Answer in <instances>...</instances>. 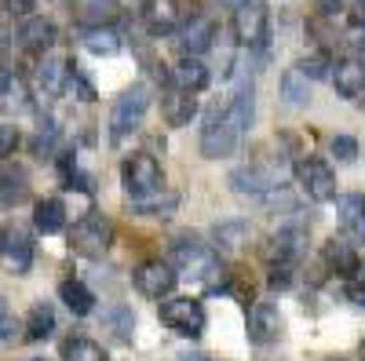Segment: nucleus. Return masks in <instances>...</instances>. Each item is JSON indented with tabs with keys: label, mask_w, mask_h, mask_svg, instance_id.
Returning <instances> with one entry per match:
<instances>
[{
	"label": "nucleus",
	"mask_w": 365,
	"mask_h": 361,
	"mask_svg": "<svg viewBox=\"0 0 365 361\" xmlns=\"http://www.w3.org/2000/svg\"><path fill=\"white\" fill-rule=\"evenodd\" d=\"M19 44H22L26 51H51V44H55V22H48V19H41V15L26 19V22L19 26Z\"/></svg>",
	"instance_id": "19"
},
{
	"label": "nucleus",
	"mask_w": 365,
	"mask_h": 361,
	"mask_svg": "<svg viewBox=\"0 0 365 361\" xmlns=\"http://www.w3.org/2000/svg\"><path fill=\"white\" fill-rule=\"evenodd\" d=\"M70 58L66 55H44V63L37 70V84H41V92L44 95H63L66 92V84H70Z\"/></svg>",
	"instance_id": "16"
},
{
	"label": "nucleus",
	"mask_w": 365,
	"mask_h": 361,
	"mask_svg": "<svg viewBox=\"0 0 365 361\" xmlns=\"http://www.w3.org/2000/svg\"><path fill=\"white\" fill-rule=\"evenodd\" d=\"M336 212H340V223L347 234L365 237V197L361 194H344L336 201Z\"/></svg>",
	"instance_id": "22"
},
{
	"label": "nucleus",
	"mask_w": 365,
	"mask_h": 361,
	"mask_svg": "<svg viewBox=\"0 0 365 361\" xmlns=\"http://www.w3.org/2000/svg\"><path fill=\"white\" fill-rule=\"evenodd\" d=\"M120 183H125V190H128L132 201H143V197L161 194L165 172H161L158 157H150V154H132L125 164H120Z\"/></svg>",
	"instance_id": "5"
},
{
	"label": "nucleus",
	"mask_w": 365,
	"mask_h": 361,
	"mask_svg": "<svg viewBox=\"0 0 365 361\" xmlns=\"http://www.w3.org/2000/svg\"><path fill=\"white\" fill-rule=\"evenodd\" d=\"M34 4H37V0H4V11L8 15H29Z\"/></svg>",
	"instance_id": "37"
},
{
	"label": "nucleus",
	"mask_w": 365,
	"mask_h": 361,
	"mask_svg": "<svg viewBox=\"0 0 365 361\" xmlns=\"http://www.w3.org/2000/svg\"><path fill=\"white\" fill-rule=\"evenodd\" d=\"M267 26H270V19H267L263 0H245L234 15V33L245 48H263L267 44Z\"/></svg>",
	"instance_id": "8"
},
{
	"label": "nucleus",
	"mask_w": 365,
	"mask_h": 361,
	"mask_svg": "<svg viewBox=\"0 0 365 361\" xmlns=\"http://www.w3.org/2000/svg\"><path fill=\"white\" fill-rule=\"evenodd\" d=\"M19 142H22V135H19L15 125H0V161H8L19 150Z\"/></svg>",
	"instance_id": "35"
},
{
	"label": "nucleus",
	"mask_w": 365,
	"mask_h": 361,
	"mask_svg": "<svg viewBox=\"0 0 365 361\" xmlns=\"http://www.w3.org/2000/svg\"><path fill=\"white\" fill-rule=\"evenodd\" d=\"M81 44L91 55H117L120 51V37L113 33V26H88V29H81Z\"/></svg>",
	"instance_id": "23"
},
{
	"label": "nucleus",
	"mask_w": 365,
	"mask_h": 361,
	"mask_svg": "<svg viewBox=\"0 0 365 361\" xmlns=\"http://www.w3.org/2000/svg\"><path fill=\"white\" fill-rule=\"evenodd\" d=\"M110 245H113V223L99 212H88L70 230V248L84 259H103L110 252Z\"/></svg>",
	"instance_id": "4"
},
{
	"label": "nucleus",
	"mask_w": 365,
	"mask_h": 361,
	"mask_svg": "<svg viewBox=\"0 0 365 361\" xmlns=\"http://www.w3.org/2000/svg\"><path fill=\"white\" fill-rule=\"evenodd\" d=\"M161 113L172 128H182V125H190V120L197 117V99L194 92H182V88H168L165 99H161Z\"/></svg>",
	"instance_id": "17"
},
{
	"label": "nucleus",
	"mask_w": 365,
	"mask_h": 361,
	"mask_svg": "<svg viewBox=\"0 0 365 361\" xmlns=\"http://www.w3.org/2000/svg\"><path fill=\"white\" fill-rule=\"evenodd\" d=\"M307 80H318V77H329V70H332V63H329V55H311V58H303V63L296 66Z\"/></svg>",
	"instance_id": "33"
},
{
	"label": "nucleus",
	"mask_w": 365,
	"mask_h": 361,
	"mask_svg": "<svg viewBox=\"0 0 365 361\" xmlns=\"http://www.w3.org/2000/svg\"><path fill=\"white\" fill-rule=\"evenodd\" d=\"M347 299H351L354 307H365V285L361 281H351L347 285Z\"/></svg>",
	"instance_id": "39"
},
{
	"label": "nucleus",
	"mask_w": 365,
	"mask_h": 361,
	"mask_svg": "<svg viewBox=\"0 0 365 361\" xmlns=\"http://www.w3.org/2000/svg\"><path fill=\"white\" fill-rule=\"evenodd\" d=\"M34 361H44V357H34Z\"/></svg>",
	"instance_id": "45"
},
{
	"label": "nucleus",
	"mask_w": 365,
	"mask_h": 361,
	"mask_svg": "<svg viewBox=\"0 0 365 361\" xmlns=\"http://www.w3.org/2000/svg\"><path fill=\"white\" fill-rule=\"evenodd\" d=\"M34 226L51 237V234H63L66 230V204L58 201V197H41L34 204Z\"/></svg>",
	"instance_id": "20"
},
{
	"label": "nucleus",
	"mask_w": 365,
	"mask_h": 361,
	"mask_svg": "<svg viewBox=\"0 0 365 361\" xmlns=\"http://www.w3.org/2000/svg\"><path fill=\"white\" fill-rule=\"evenodd\" d=\"M282 336V314L274 303H256L249 310V340L256 347H267Z\"/></svg>",
	"instance_id": "12"
},
{
	"label": "nucleus",
	"mask_w": 365,
	"mask_h": 361,
	"mask_svg": "<svg viewBox=\"0 0 365 361\" xmlns=\"http://www.w3.org/2000/svg\"><path fill=\"white\" fill-rule=\"evenodd\" d=\"M0 266L8 270V274H26L29 266H34V234L26 226H4L0 234Z\"/></svg>",
	"instance_id": "6"
},
{
	"label": "nucleus",
	"mask_w": 365,
	"mask_h": 361,
	"mask_svg": "<svg viewBox=\"0 0 365 361\" xmlns=\"http://www.w3.org/2000/svg\"><path fill=\"white\" fill-rule=\"evenodd\" d=\"M249 223L245 219H227V223H220L216 226V245L223 248V252H241L245 248V241H249Z\"/></svg>",
	"instance_id": "29"
},
{
	"label": "nucleus",
	"mask_w": 365,
	"mask_h": 361,
	"mask_svg": "<svg viewBox=\"0 0 365 361\" xmlns=\"http://www.w3.org/2000/svg\"><path fill=\"white\" fill-rule=\"evenodd\" d=\"M175 204H179V197L175 194H154V197H143V201H132V208L139 216H172L175 212Z\"/></svg>",
	"instance_id": "32"
},
{
	"label": "nucleus",
	"mask_w": 365,
	"mask_h": 361,
	"mask_svg": "<svg viewBox=\"0 0 365 361\" xmlns=\"http://www.w3.org/2000/svg\"><path fill=\"white\" fill-rule=\"evenodd\" d=\"M106 328H110L120 343H128L132 333H135V314H132V307H113L110 318H106Z\"/></svg>",
	"instance_id": "31"
},
{
	"label": "nucleus",
	"mask_w": 365,
	"mask_h": 361,
	"mask_svg": "<svg viewBox=\"0 0 365 361\" xmlns=\"http://www.w3.org/2000/svg\"><path fill=\"white\" fill-rule=\"evenodd\" d=\"M241 135H245V128L230 117V110L212 106V113L205 117V132H201V157H208V161L230 157L241 142Z\"/></svg>",
	"instance_id": "1"
},
{
	"label": "nucleus",
	"mask_w": 365,
	"mask_h": 361,
	"mask_svg": "<svg viewBox=\"0 0 365 361\" xmlns=\"http://www.w3.org/2000/svg\"><path fill=\"white\" fill-rule=\"evenodd\" d=\"M143 15H146L150 33H172V29H179V8H175V0H146Z\"/></svg>",
	"instance_id": "21"
},
{
	"label": "nucleus",
	"mask_w": 365,
	"mask_h": 361,
	"mask_svg": "<svg viewBox=\"0 0 365 361\" xmlns=\"http://www.w3.org/2000/svg\"><path fill=\"white\" fill-rule=\"evenodd\" d=\"M4 318H8V299L0 295V321H4Z\"/></svg>",
	"instance_id": "43"
},
{
	"label": "nucleus",
	"mask_w": 365,
	"mask_h": 361,
	"mask_svg": "<svg viewBox=\"0 0 365 361\" xmlns=\"http://www.w3.org/2000/svg\"><path fill=\"white\" fill-rule=\"evenodd\" d=\"M314 4V11L322 15V19H336L340 11H344V0H311Z\"/></svg>",
	"instance_id": "36"
},
{
	"label": "nucleus",
	"mask_w": 365,
	"mask_h": 361,
	"mask_svg": "<svg viewBox=\"0 0 365 361\" xmlns=\"http://www.w3.org/2000/svg\"><path fill=\"white\" fill-rule=\"evenodd\" d=\"M150 110V88L146 84H132L128 92H120L113 110H110V142L120 146L139 125H143V117Z\"/></svg>",
	"instance_id": "3"
},
{
	"label": "nucleus",
	"mask_w": 365,
	"mask_h": 361,
	"mask_svg": "<svg viewBox=\"0 0 365 361\" xmlns=\"http://www.w3.org/2000/svg\"><path fill=\"white\" fill-rule=\"evenodd\" d=\"M175 88H182V92H205V88L212 84V73H208V66L201 63V58H194V55H182L179 63H175Z\"/></svg>",
	"instance_id": "18"
},
{
	"label": "nucleus",
	"mask_w": 365,
	"mask_h": 361,
	"mask_svg": "<svg viewBox=\"0 0 365 361\" xmlns=\"http://www.w3.org/2000/svg\"><path fill=\"white\" fill-rule=\"evenodd\" d=\"M347 41H351L354 51H365V26H351L347 29Z\"/></svg>",
	"instance_id": "38"
},
{
	"label": "nucleus",
	"mask_w": 365,
	"mask_h": 361,
	"mask_svg": "<svg viewBox=\"0 0 365 361\" xmlns=\"http://www.w3.org/2000/svg\"><path fill=\"white\" fill-rule=\"evenodd\" d=\"M172 270H175V278L182 274L187 281H205V285H216V278L223 274V263L220 256L212 252L208 245H201V241H179L175 252H172Z\"/></svg>",
	"instance_id": "2"
},
{
	"label": "nucleus",
	"mask_w": 365,
	"mask_h": 361,
	"mask_svg": "<svg viewBox=\"0 0 365 361\" xmlns=\"http://www.w3.org/2000/svg\"><path fill=\"white\" fill-rule=\"evenodd\" d=\"M63 361H110L106 350L96 343V340H88V336H70L63 343Z\"/></svg>",
	"instance_id": "30"
},
{
	"label": "nucleus",
	"mask_w": 365,
	"mask_h": 361,
	"mask_svg": "<svg viewBox=\"0 0 365 361\" xmlns=\"http://www.w3.org/2000/svg\"><path fill=\"white\" fill-rule=\"evenodd\" d=\"M73 19L88 26H113L120 19V0H70Z\"/></svg>",
	"instance_id": "14"
},
{
	"label": "nucleus",
	"mask_w": 365,
	"mask_h": 361,
	"mask_svg": "<svg viewBox=\"0 0 365 361\" xmlns=\"http://www.w3.org/2000/svg\"><path fill=\"white\" fill-rule=\"evenodd\" d=\"M51 333H55V310L48 303H37L34 310H29V318H26V340L29 343H41Z\"/></svg>",
	"instance_id": "28"
},
{
	"label": "nucleus",
	"mask_w": 365,
	"mask_h": 361,
	"mask_svg": "<svg viewBox=\"0 0 365 361\" xmlns=\"http://www.w3.org/2000/svg\"><path fill=\"white\" fill-rule=\"evenodd\" d=\"M220 4H223V8H230V11H237L241 4H245V0H220Z\"/></svg>",
	"instance_id": "42"
},
{
	"label": "nucleus",
	"mask_w": 365,
	"mask_h": 361,
	"mask_svg": "<svg viewBox=\"0 0 365 361\" xmlns=\"http://www.w3.org/2000/svg\"><path fill=\"white\" fill-rule=\"evenodd\" d=\"M325 259H329V266L336 270V274H344V278H354V274H358V252L347 245V241L332 237L329 245H325Z\"/></svg>",
	"instance_id": "24"
},
{
	"label": "nucleus",
	"mask_w": 365,
	"mask_h": 361,
	"mask_svg": "<svg viewBox=\"0 0 365 361\" xmlns=\"http://www.w3.org/2000/svg\"><path fill=\"white\" fill-rule=\"evenodd\" d=\"M179 361H208V354H201V350H187Z\"/></svg>",
	"instance_id": "41"
},
{
	"label": "nucleus",
	"mask_w": 365,
	"mask_h": 361,
	"mask_svg": "<svg viewBox=\"0 0 365 361\" xmlns=\"http://www.w3.org/2000/svg\"><path fill=\"white\" fill-rule=\"evenodd\" d=\"M161 321L179 336H201L205 328V307L190 295H179V299H165L161 303Z\"/></svg>",
	"instance_id": "7"
},
{
	"label": "nucleus",
	"mask_w": 365,
	"mask_h": 361,
	"mask_svg": "<svg viewBox=\"0 0 365 361\" xmlns=\"http://www.w3.org/2000/svg\"><path fill=\"white\" fill-rule=\"evenodd\" d=\"M329 146H332V157H336V161H347V164L358 161V139L354 135H336Z\"/></svg>",
	"instance_id": "34"
},
{
	"label": "nucleus",
	"mask_w": 365,
	"mask_h": 361,
	"mask_svg": "<svg viewBox=\"0 0 365 361\" xmlns=\"http://www.w3.org/2000/svg\"><path fill=\"white\" fill-rule=\"evenodd\" d=\"M135 288H139L143 295H150V299L168 295V292L175 288V270H172V263H165V259H146V263H139V266H135Z\"/></svg>",
	"instance_id": "10"
},
{
	"label": "nucleus",
	"mask_w": 365,
	"mask_h": 361,
	"mask_svg": "<svg viewBox=\"0 0 365 361\" xmlns=\"http://www.w3.org/2000/svg\"><path fill=\"white\" fill-rule=\"evenodd\" d=\"M58 295H63V303L77 314V318H84V314H91V307H96V295H91V288L84 285V281H77V278H70V281H63V288H58Z\"/></svg>",
	"instance_id": "25"
},
{
	"label": "nucleus",
	"mask_w": 365,
	"mask_h": 361,
	"mask_svg": "<svg viewBox=\"0 0 365 361\" xmlns=\"http://www.w3.org/2000/svg\"><path fill=\"white\" fill-rule=\"evenodd\" d=\"M329 77H332V88L344 95V99H358V95H365V63L361 58H340L336 66L329 70Z\"/></svg>",
	"instance_id": "13"
},
{
	"label": "nucleus",
	"mask_w": 365,
	"mask_h": 361,
	"mask_svg": "<svg viewBox=\"0 0 365 361\" xmlns=\"http://www.w3.org/2000/svg\"><path fill=\"white\" fill-rule=\"evenodd\" d=\"M212 41H216V22H212L208 15H197V19H190L187 26L179 29V48H182V55H201V51H208L212 48Z\"/></svg>",
	"instance_id": "15"
},
{
	"label": "nucleus",
	"mask_w": 365,
	"mask_h": 361,
	"mask_svg": "<svg viewBox=\"0 0 365 361\" xmlns=\"http://www.w3.org/2000/svg\"><path fill=\"white\" fill-rule=\"evenodd\" d=\"M278 187V175L263 164H245V168H234L230 172V190L234 194H252V197H263L267 190Z\"/></svg>",
	"instance_id": "11"
},
{
	"label": "nucleus",
	"mask_w": 365,
	"mask_h": 361,
	"mask_svg": "<svg viewBox=\"0 0 365 361\" xmlns=\"http://www.w3.org/2000/svg\"><path fill=\"white\" fill-rule=\"evenodd\" d=\"M282 99H285V106H307L311 103V80L296 66L282 73Z\"/></svg>",
	"instance_id": "27"
},
{
	"label": "nucleus",
	"mask_w": 365,
	"mask_h": 361,
	"mask_svg": "<svg viewBox=\"0 0 365 361\" xmlns=\"http://www.w3.org/2000/svg\"><path fill=\"white\" fill-rule=\"evenodd\" d=\"M26 194H29L26 172H22V168H11V164L0 168V204H15V201H22Z\"/></svg>",
	"instance_id": "26"
},
{
	"label": "nucleus",
	"mask_w": 365,
	"mask_h": 361,
	"mask_svg": "<svg viewBox=\"0 0 365 361\" xmlns=\"http://www.w3.org/2000/svg\"><path fill=\"white\" fill-rule=\"evenodd\" d=\"M15 84V77H11V70L4 66V63H0V99H4L8 95V88Z\"/></svg>",
	"instance_id": "40"
},
{
	"label": "nucleus",
	"mask_w": 365,
	"mask_h": 361,
	"mask_svg": "<svg viewBox=\"0 0 365 361\" xmlns=\"http://www.w3.org/2000/svg\"><path fill=\"white\" fill-rule=\"evenodd\" d=\"M332 361H340V357H332Z\"/></svg>",
	"instance_id": "46"
},
{
	"label": "nucleus",
	"mask_w": 365,
	"mask_h": 361,
	"mask_svg": "<svg viewBox=\"0 0 365 361\" xmlns=\"http://www.w3.org/2000/svg\"><path fill=\"white\" fill-rule=\"evenodd\" d=\"M296 175H299V183H303V190H307L311 201H336V172H332L325 161L303 157L296 164Z\"/></svg>",
	"instance_id": "9"
},
{
	"label": "nucleus",
	"mask_w": 365,
	"mask_h": 361,
	"mask_svg": "<svg viewBox=\"0 0 365 361\" xmlns=\"http://www.w3.org/2000/svg\"><path fill=\"white\" fill-rule=\"evenodd\" d=\"M361 354H365V343H361Z\"/></svg>",
	"instance_id": "44"
}]
</instances>
